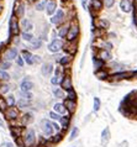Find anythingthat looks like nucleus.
<instances>
[{
  "label": "nucleus",
  "instance_id": "obj_1",
  "mask_svg": "<svg viewBox=\"0 0 137 147\" xmlns=\"http://www.w3.org/2000/svg\"><path fill=\"white\" fill-rule=\"evenodd\" d=\"M119 111L126 117H137V92H132L124 98Z\"/></svg>",
  "mask_w": 137,
  "mask_h": 147
},
{
  "label": "nucleus",
  "instance_id": "obj_2",
  "mask_svg": "<svg viewBox=\"0 0 137 147\" xmlns=\"http://www.w3.org/2000/svg\"><path fill=\"white\" fill-rule=\"evenodd\" d=\"M79 35H80L79 24H78L77 20H72L71 26H69V31H68V35L66 37V41L67 42H78Z\"/></svg>",
  "mask_w": 137,
  "mask_h": 147
},
{
  "label": "nucleus",
  "instance_id": "obj_3",
  "mask_svg": "<svg viewBox=\"0 0 137 147\" xmlns=\"http://www.w3.org/2000/svg\"><path fill=\"white\" fill-rule=\"evenodd\" d=\"M22 138L25 147H36V145H37V136H36L34 129H26L22 135Z\"/></svg>",
  "mask_w": 137,
  "mask_h": 147
},
{
  "label": "nucleus",
  "instance_id": "obj_4",
  "mask_svg": "<svg viewBox=\"0 0 137 147\" xmlns=\"http://www.w3.org/2000/svg\"><path fill=\"white\" fill-rule=\"evenodd\" d=\"M66 21H68L67 20V13H66V10H64L63 7L58 9L57 11H56V14L50 18V24L56 25V26H61L62 24H64Z\"/></svg>",
  "mask_w": 137,
  "mask_h": 147
},
{
  "label": "nucleus",
  "instance_id": "obj_5",
  "mask_svg": "<svg viewBox=\"0 0 137 147\" xmlns=\"http://www.w3.org/2000/svg\"><path fill=\"white\" fill-rule=\"evenodd\" d=\"M9 32H10V36H19L21 34V26H20V21L19 19L13 14L11 15V19H10V22H9Z\"/></svg>",
  "mask_w": 137,
  "mask_h": 147
},
{
  "label": "nucleus",
  "instance_id": "obj_6",
  "mask_svg": "<svg viewBox=\"0 0 137 147\" xmlns=\"http://www.w3.org/2000/svg\"><path fill=\"white\" fill-rule=\"evenodd\" d=\"M41 130H42V134L45 135L47 138H50L54 135V129H53V125H52V121L48 119H42Z\"/></svg>",
  "mask_w": 137,
  "mask_h": 147
},
{
  "label": "nucleus",
  "instance_id": "obj_7",
  "mask_svg": "<svg viewBox=\"0 0 137 147\" xmlns=\"http://www.w3.org/2000/svg\"><path fill=\"white\" fill-rule=\"evenodd\" d=\"M63 47H64V42H63V40H59V38L51 41L47 45V50L51 53H58V52L63 51Z\"/></svg>",
  "mask_w": 137,
  "mask_h": 147
},
{
  "label": "nucleus",
  "instance_id": "obj_8",
  "mask_svg": "<svg viewBox=\"0 0 137 147\" xmlns=\"http://www.w3.org/2000/svg\"><path fill=\"white\" fill-rule=\"evenodd\" d=\"M3 57H4V61H9V62L15 61L19 57L17 48L14 47V46H10V47L5 48V51H4V53H3Z\"/></svg>",
  "mask_w": 137,
  "mask_h": 147
},
{
  "label": "nucleus",
  "instance_id": "obj_9",
  "mask_svg": "<svg viewBox=\"0 0 137 147\" xmlns=\"http://www.w3.org/2000/svg\"><path fill=\"white\" fill-rule=\"evenodd\" d=\"M94 30H100V31H107L110 27V21L104 18H95L94 20Z\"/></svg>",
  "mask_w": 137,
  "mask_h": 147
},
{
  "label": "nucleus",
  "instance_id": "obj_10",
  "mask_svg": "<svg viewBox=\"0 0 137 147\" xmlns=\"http://www.w3.org/2000/svg\"><path fill=\"white\" fill-rule=\"evenodd\" d=\"M4 116L9 121H15V120L20 119V110L15 107H9L4 111Z\"/></svg>",
  "mask_w": 137,
  "mask_h": 147
},
{
  "label": "nucleus",
  "instance_id": "obj_11",
  "mask_svg": "<svg viewBox=\"0 0 137 147\" xmlns=\"http://www.w3.org/2000/svg\"><path fill=\"white\" fill-rule=\"evenodd\" d=\"M25 13H26V5H25V3H22V1H16L13 14H14L19 20H21V19L25 18Z\"/></svg>",
  "mask_w": 137,
  "mask_h": 147
},
{
  "label": "nucleus",
  "instance_id": "obj_12",
  "mask_svg": "<svg viewBox=\"0 0 137 147\" xmlns=\"http://www.w3.org/2000/svg\"><path fill=\"white\" fill-rule=\"evenodd\" d=\"M69 26H71V20H68V21L62 24L61 26H58V28H57V35H58V38L59 40H66L67 35H68V31H69Z\"/></svg>",
  "mask_w": 137,
  "mask_h": 147
},
{
  "label": "nucleus",
  "instance_id": "obj_13",
  "mask_svg": "<svg viewBox=\"0 0 137 147\" xmlns=\"http://www.w3.org/2000/svg\"><path fill=\"white\" fill-rule=\"evenodd\" d=\"M120 10L125 14H128V13H132L134 10V6H135V3L132 0H121L120 1Z\"/></svg>",
  "mask_w": 137,
  "mask_h": 147
},
{
  "label": "nucleus",
  "instance_id": "obj_14",
  "mask_svg": "<svg viewBox=\"0 0 137 147\" xmlns=\"http://www.w3.org/2000/svg\"><path fill=\"white\" fill-rule=\"evenodd\" d=\"M64 92H68V90H72L73 88V80H72V77L69 74H66L63 76V79L61 82V85H59Z\"/></svg>",
  "mask_w": 137,
  "mask_h": 147
},
{
  "label": "nucleus",
  "instance_id": "obj_15",
  "mask_svg": "<svg viewBox=\"0 0 137 147\" xmlns=\"http://www.w3.org/2000/svg\"><path fill=\"white\" fill-rule=\"evenodd\" d=\"M63 51L66 52L67 55H71V56L74 57L75 53L78 52V42H67V43H64Z\"/></svg>",
  "mask_w": 137,
  "mask_h": 147
},
{
  "label": "nucleus",
  "instance_id": "obj_16",
  "mask_svg": "<svg viewBox=\"0 0 137 147\" xmlns=\"http://www.w3.org/2000/svg\"><path fill=\"white\" fill-rule=\"evenodd\" d=\"M95 57H98L99 59L104 61V62H109V61L112 59V56H111V52L109 50H98L96 51V53L94 55Z\"/></svg>",
  "mask_w": 137,
  "mask_h": 147
},
{
  "label": "nucleus",
  "instance_id": "obj_17",
  "mask_svg": "<svg viewBox=\"0 0 137 147\" xmlns=\"http://www.w3.org/2000/svg\"><path fill=\"white\" fill-rule=\"evenodd\" d=\"M58 10V4H57V0H48V4L46 6V14L50 16H53L56 14V11Z\"/></svg>",
  "mask_w": 137,
  "mask_h": 147
},
{
  "label": "nucleus",
  "instance_id": "obj_18",
  "mask_svg": "<svg viewBox=\"0 0 137 147\" xmlns=\"http://www.w3.org/2000/svg\"><path fill=\"white\" fill-rule=\"evenodd\" d=\"M89 7L91 10L93 14H98L103 10L104 7V4H103V0H90V4H89Z\"/></svg>",
  "mask_w": 137,
  "mask_h": 147
},
{
  "label": "nucleus",
  "instance_id": "obj_19",
  "mask_svg": "<svg viewBox=\"0 0 137 147\" xmlns=\"http://www.w3.org/2000/svg\"><path fill=\"white\" fill-rule=\"evenodd\" d=\"M20 26H21L22 32H31L34 30V24L30 21V19H26V18L20 20Z\"/></svg>",
  "mask_w": 137,
  "mask_h": 147
},
{
  "label": "nucleus",
  "instance_id": "obj_20",
  "mask_svg": "<svg viewBox=\"0 0 137 147\" xmlns=\"http://www.w3.org/2000/svg\"><path fill=\"white\" fill-rule=\"evenodd\" d=\"M53 71H54V67H53V64H52V63H50V62L42 63V66H41V73H42V76L50 77L52 73H53Z\"/></svg>",
  "mask_w": 137,
  "mask_h": 147
},
{
  "label": "nucleus",
  "instance_id": "obj_21",
  "mask_svg": "<svg viewBox=\"0 0 137 147\" xmlns=\"http://www.w3.org/2000/svg\"><path fill=\"white\" fill-rule=\"evenodd\" d=\"M34 88V83L29 78H24L20 83V92H31Z\"/></svg>",
  "mask_w": 137,
  "mask_h": 147
},
{
  "label": "nucleus",
  "instance_id": "obj_22",
  "mask_svg": "<svg viewBox=\"0 0 137 147\" xmlns=\"http://www.w3.org/2000/svg\"><path fill=\"white\" fill-rule=\"evenodd\" d=\"M21 56H22V58L25 59V63L27 64V66H34V64H35L34 55L31 53V51H29V50H22Z\"/></svg>",
  "mask_w": 137,
  "mask_h": 147
},
{
  "label": "nucleus",
  "instance_id": "obj_23",
  "mask_svg": "<svg viewBox=\"0 0 137 147\" xmlns=\"http://www.w3.org/2000/svg\"><path fill=\"white\" fill-rule=\"evenodd\" d=\"M63 104L66 105V108L68 110V113L69 114H73L77 108H78V104H77V101L75 100H69V99H64L63 100Z\"/></svg>",
  "mask_w": 137,
  "mask_h": 147
},
{
  "label": "nucleus",
  "instance_id": "obj_24",
  "mask_svg": "<svg viewBox=\"0 0 137 147\" xmlns=\"http://www.w3.org/2000/svg\"><path fill=\"white\" fill-rule=\"evenodd\" d=\"M19 120H20V125L21 126H27L30 122L34 121V115L31 113H25Z\"/></svg>",
  "mask_w": 137,
  "mask_h": 147
},
{
  "label": "nucleus",
  "instance_id": "obj_25",
  "mask_svg": "<svg viewBox=\"0 0 137 147\" xmlns=\"http://www.w3.org/2000/svg\"><path fill=\"white\" fill-rule=\"evenodd\" d=\"M25 130H26L25 126H14V127L11 129V135H13V137L16 140L17 137L22 136L24 132H25Z\"/></svg>",
  "mask_w": 137,
  "mask_h": 147
},
{
  "label": "nucleus",
  "instance_id": "obj_26",
  "mask_svg": "<svg viewBox=\"0 0 137 147\" xmlns=\"http://www.w3.org/2000/svg\"><path fill=\"white\" fill-rule=\"evenodd\" d=\"M53 111H56L57 114H59L61 116H63V115H66V114L68 113V110H67L66 105H64L63 101H62V103H56L53 105Z\"/></svg>",
  "mask_w": 137,
  "mask_h": 147
},
{
  "label": "nucleus",
  "instance_id": "obj_27",
  "mask_svg": "<svg viewBox=\"0 0 137 147\" xmlns=\"http://www.w3.org/2000/svg\"><path fill=\"white\" fill-rule=\"evenodd\" d=\"M61 127L63 130H68L69 129V125H71V115H63L61 116V120L58 121Z\"/></svg>",
  "mask_w": 137,
  "mask_h": 147
},
{
  "label": "nucleus",
  "instance_id": "obj_28",
  "mask_svg": "<svg viewBox=\"0 0 137 147\" xmlns=\"http://www.w3.org/2000/svg\"><path fill=\"white\" fill-rule=\"evenodd\" d=\"M72 62H73V56H71V55H66L59 58V64L62 67H68Z\"/></svg>",
  "mask_w": 137,
  "mask_h": 147
},
{
  "label": "nucleus",
  "instance_id": "obj_29",
  "mask_svg": "<svg viewBox=\"0 0 137 147\" xmlns=\"http://www.w3.org/2000/svg\"><path fill=\"white\" fill-rule=\"evenodd\" d=\"M93 64H94V68L95 71H98V69H103V68H106V63L104 62V61L99 59L98 57H93Z\"/></svg>",
  "mask_w": 137,
  "mask_h": 147
},
{
  "label": "nucleus",
  "instance_id": "obj_30",
  "mask_svg": "<svg viewBox=\"0 0 137 147\" xmlns=\"http://www.w3.org/2000/svg\"><path fill=\"white\" fill-rule=\"evenodd\" d=\"M95 77L98 79H107L109 77H110V74H109V72L106 71L105 68H103V69H98V71H95Z\"/></svg>",
  "mask_w": 137,
  "mask_h": 147
},
{
  "label": "nucleus",
  "instance_id": "obj_31",
  "mask_svg": "<svg viewBox=\"0 0 137 147\" xmlns=\"http://www.w3.org/2000/svg\"><path fill=\"white\" fill-rule=\"evenodd\" d=\"M48 140H50V142L52 145H57V144H59V142L63 140V134L62 132H56L53 136L50 137Z\"/></svg>",
  "mask_w": 137,
  "mask_h": 147
},
{
  "label": "nucleus",
  "instance_id": "obj_32",
  "mask_svg": "<svg viewBox=\"0 0 137 147\" xmlns=\"http://www.w3.org/2000/svg\"><path fill=\"white\" fill-rule=\"evenodd\" d=\"M31 101L30 100H26V99H22V98H20V100L16 103V105H17V109L19 110H25L30 107Z\"/></svg>",
  "mask_w": 137,
  "mask_h": 147
},
{
  "label": "nucleus",
  "instance_id": "obj_33",
  "mask_svg": "<svg viewBox=\"0 0 137 147\" xmlns=\"http://www.w3.org/2000/svg\"><path fill=\"white\" fill-rule=\"evenodd\" d=\"M11 90V87L7 83H0V96L7 95Z\"/></svg>",
  "mask_w": 137,
  "mask_h": 147
},
{
  "label": "nucleus",
  "instance_id": "obj_34",
  "mask_svg": "<svg viewBox=\"0 0 137 147\" xmlns=\"http://www.w3.org/2000/svg\"><path fill=\"white\" fill-rule=\"evenodd\" d=\"M42 46V41L40 38H35L32 42H30V51H36V50H40Z\"/></svg>",
  "mask_w": 137,
  "mask_h": 147
},
{
  "label": "nucleus",
  "instance_id": "obj_35",
  "mask_svg": "<svg viewBox=\"0 0 137 147\" xmlns=\"http://www.w3.org/2000/svg\"><path fill=\"white\" fill-rule=\"evenodd\" d=\"M53 95L57 98V99H62V100L66 99V92H64L62 88H54L53 89Z\"/></svg>",
  "mask_w": 137,
  "mask_h": 147
},
{
  "label": "nucleus",
  "instance_id": "obj_36",
  "mask_svg": "<svg viewBox=\"0 0 137 147\" xmlns=\"http://www.w3.org/2000/svg\"><path fill=\"white\" fill-rule=\"evenodd\" d=\"M47 4H48V0H38V1L35 4V9L37 11H43V10H46Z\"/></svg>",
  "mask_w": 137,
  "mask_h": 147
},
{
  "label": "nucleus",
  "instance_id": "obj_37",
  "mask_svg": "<svg viewBox=\"0 0 137 147\" xmlns=\"http://www.w3.org/2000/svg\"><path fill=\"white\" fill-rule=\"evenodd\" d=\"M20 37L25 41V42H32V41L35 40L34 35H32L31 32H21V34H20Z\"/></svg>",
  "mask_w": 137,
  "mask_h": 147
},
{
  "label": "nucleus",
  "instance_id": "obj_38",
  "mask_svg": "<svg viewBox=\"0 0 137 147\" xmlns=\"http://www.w3.org/2000/svg\"><path fill=\"white\" fill-rule=\"evenodd\" d=\"M9 80H10V74L7 73V71L0 69V83H6Z\"/></svg>",
  "mask_w": 137,
  "mask_h": 147
},
{
  "label": "nucleus",
  "instance_id": "obj_39",
  "mask_svg": "<svg viewBox=\"0 0 137 147\" xmlns=\"http://www.w3.org/2000/svg\"><path fill=\"white\" fill-rule=\"evenodd\" d=\"M5 100H6V104H7V107H15L16 105V98L13 95V94H7L6 98H5Z\"/></svg>",
  "mask_w": 137,
  "mask_h": 147
},
{
  "label": "nucleus",
  "instance_id": "obj_40",
  "mask_svg": "<svg viewBox=\"0 0 137 147\" xmlns=\"http://www.w3.org/2000/svg\"><path fill=\"white\" fill-rule=\"evenodd\" d=\"M66 99H69V100H75L78 99V94H77V92L74 90V89H72V90H68L66 92Z\"/></svg>",
  "mask_w": 137,
  "mask_h": 147
},
{
  "label": "nucleus",
  "instance_id": "obj_41",
  "mask_svg": "<svg viewBox=\"0 0 137 147\" xmlns=\"http://www.w3.org/2000/svg\"><path fill=\"white\" fill-rule=\"evenodd\" d=\"M100 108H101V101H100L99 98H94V100H93V110H94L95 113H98Z\"/></svg>",
  "mask_w": 137,
  "mask_h": 147
},
{
  "label": "nucleus",
  "instance_id": "obj_42",
  "mask_svg": "<svg viewBox=\"0 0 137 147\" xmlns=\"http://www.w3.org/2000/svg\"><path fill=\"white\" fill-rule=\"evenodd\" d=\"M109 138H110V130H109V127H105L101 131V140L105 144V142H107Z\"/></svg>",
  "mask_w": 137,
  "mask_h": 147
},
{
  "label": "nucleus",
  "instance_id": "obj_43",
  "mask_svg": "<svg viewBox=\"0 0 137 147\" xmlns=\"http://www.w3.org/2000/svg\"><path fill=\"white\" fill-rule=\"evenodd\" d=\"M63 79V77H57V76H53L51 78V84L54 85V87H57V85H61V82Z\"/></svg>",
  "mask_w": 137,
  "mask_h": 147
},
{
  "label": "nucleus",
  "instance_id": "obj_44",
  "mask_svg": "<svg viewBox=\"0 0 137 147\" xmlns=\"http://www.w3.org/2000/svg\"><path fill=\"white\" fill-rule=\"evenodd\" d=\"M78 135H79V129L77 127V126L72 127L71 134H69V138H71V140H74V138H77V137H78Z\"/></svg>",
  "mask_w": 137,
  "mask_h": 147
},
{
  "label": "nucleus",
  "instance_id": "obj_45",
  "mask_svg": "<svg viewBox=\"0 0 137 147\" xmlns=\"http://www.w3.org/2000/svg\"><path fill=\"white\" fill-rule=\"evenodd\" d=\"M11 68V62H9V61H4L0 63V69H3V71H7V69Z\"/></svg>",
  "mask_w": 137,
  "mask_h": 147
},
{
  "label": "nucleus",
  "instance_id": "obj_46",
  "mask_svg": "<svg viewBox=\"0 0 137 147\" xmlns=\"http://www.w3.org/2000/svg\"><path fill=\"white\" fill-rule=\"evenodd\" d=\"M7 108H9V107H7V104H6L5 98H1V96H0V111L4 113Z\"/></svg>",
  "mask_w": 137,
  "mask_h": 147
},
{
  "label": "nucleus",
  "instance_id": "obj_47",
  "mask_svg": "<svg viewBox=\"0 0 137 147\" xmlns=\"http://www.w3.org/2000/svg\"><path fill=\"white\" fill-rule=\"evenodd\" d=\"M115 3H116V0H103L104 7H106V9H111L115 5Z\"/></svg>",
  "mask_w": 137,
  "mask_h": 147
},
{
  "label": "nucleus",
  "instance_id": "obj_48",
  "mask_svg": "<svg viewBox=\"0 0 137 147\" xmlns=\"http://www.w3.org/2000/svg\"><path fill=\"white\" fill-rule=\"evenodd\" d=\"M50 119L52 121H59V120H61V115L57 114L56 111H50Z\"/></svg>",
  "mask_w": 137,
  "mask_h": 147
},
{
  "label": "nucleus",
  "instance_id": "obj_49",
  "mask_svg": "<svg viewBox=\"0 0 137 147\" xmlns=\"http://www.w3.org/2000/svg\"><path fill=\"white\" fill-rule=\"evenodd\" d=\"M20 94H21V98L22 99H26V100H32V94H31V92H20Z\"/></svg>",
  "mask_w": 137,
  "mask_h": 147
},
{
  "label": "nucleus",
  "instance_id": "obj_50",
  "mask_svg": "<svg viewBox=\"0 0 137 147\" xmlns=\"http://www.w3.org/2000/svg\"><path fill=\"white\" fill-rule=\"evenodd\" d=\"M15 62H16V64H17L19 67H21V68H22L24 66H25V59L22 58V56H19L17 58L15 59Z\"/></svg>",
  "mask_w": 137,
  "mask_h": 147
},
{
  "label": "nucleus",
  "instance_id": "obj_51",
  "mask_svg": "<svg viewBox=\"0 0 137 147\" xmlns=\"http://www.w3.org/2000/svg\"><path fill=\"white\" fill-rule=\"evenodd\" d=\"M52 125H53V129H54V131H57V132H59V131H61V125H59L58 124V122L57 121H52Z\"/></svg>",
  "mask_w": 137,
  "mask_h": 147
},
{
  "label": "nucleus",
  "instance_id": "obj_52",
  "mask_svg": "<svg viewBox=\"0 0 137 147\" xmlns=\"http://www.w3.org/2000/svg\"><path fill=\"white\" fill-rule=\"evenodd\" d=\"M34 61H35V64L36 63H41V59H40L38 56H34Z\"/></svg>",
  "mask_w": 137,
  "mask_h": 147
},
{
  "label": "nucleus",
  "instance_id": "obj_53",
  "mask_svg": "<svg viewBox=\"0 0 137 147\" xmlns=\"http://www.w3.org/2000/svg\"><path fill=\"white\" fill-rule=\"evenodd\" d=\"M3 10H4V5H3V3L0 1V14L3 13Z\"/></svg>",
  "mask_w": 137,
  "mask_h": 147
},
{
  "label": "nucleus",
  "instance_id": "obj_54",
  "mask_svg": "<svg viewBox=\"0 0 137 147\" xmlns=\"http://www.w3.org/2000/svg\"><path fill=\"white\" fill-rule=\"evenodd\" d=\"M82 1H83V6H84V9H85V7H87V0H82Z\"/></svg>",
  "mask_w": 137,
  "mask_h": 147
},
{
  "label": "nucleus",
  "instance_id": "obj_55",
  "mask_svg": "<svg viewBox=\"0 0 137 147\" xmlns=\"http://www.w3.org/2000/svg\"><path fill=\"white\" fill-rule=\"evenodd\" d=\"M27 1H29V3H34V4H36V3L38 1V0H27Z\"/></svg>",
  "mask_w": 137,
  "mask_h": 147
},
{
  "label": "nucleus",
  "instance_id": "obj_56",
  "mask_svg": "<svg viewBox=\"0 0 137 147\" xmlns=\"http://www.w3.org/2000/svg\"><path fill=\"white\" fill-rule=\"evenodd\" d=\"M3 62V55H1V51H0V63Z\"/></svg>",
  "mask_w": 137,
  "mask_h": 147
},
{
  "label": "nucleus",
  "instance_id": "obj_57",
  "mask_svg": "<svg viewBox=\"0 0 137 147\" xmlns=\"http://www.w3.org/2000/svg\"><path fill=\"white\" fill-rule=\"evenodd\" d=\"M6 147H14L13 144H6Z\"/></svg>",
  "mask_w": 137,
  "mask_h": 147
},
{
  "label": "nucleus",
  "instance_id": "obj_58",
  "mask_svg": "<svg viewBox=\"0 0 137 147\" xmlns=\"http://www.w3.org/2000/svg\"><path fill=\"white\" fill-rule=\"evenodd\" d=\"M0 1H1V0H0Z\"/></svg>",
  "mask_w": 137,
  "mask_h": 147
}]
</instances>
